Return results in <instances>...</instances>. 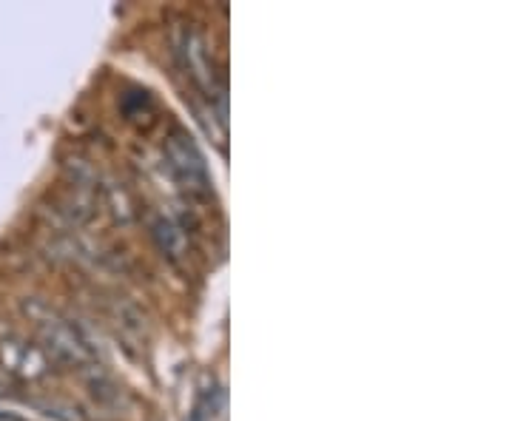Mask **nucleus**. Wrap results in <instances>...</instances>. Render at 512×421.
Segmentation results:
<instances>
[{"label": "nucleus", "mask_w": 512, "mask_h": 421, "mask_svg": "<svg viewBox=\"0 0 512 421\" xmlns=\"http://www.w3.org/2000/svg\"><path fill=\"white\" fill-rule=\"evenodd\" d=\"M163 157L171 180L180 185L188 197H194V200H211L214 197L211 171H208L205 157H202V151L188 131L180 129V126L168 131L163 143Z\"/></svg>", "instance_id": "3"}, {"label": "nucleus", "mask_w": 512, "mask_h": 421, "mask_svg": "<svg viewBox=\"0 0 512 421\" xmlns=\"http://www.w3.org/2000/svg\"><path fill=\"white\" fill-rule=\"evenodd\" d=\"M151 239L157 245V251L163 254V259L174 268H183L188 262V251H191V242L185 228L171 217H157L151 222Z\"/></svg>", "instance_id": "5"}, {"label": "nucleus", "mask_w": 512, "mask_h": 421, "mask_svg": "<svg viewBox=\"0 0 512 421\" xmlns=\"http://www.w3.org/2000/svg\"><path fill=\"white\" fill-rule=\"evenodd\" d=\"M171 46H174V60L183 69V74L191 80V86L205 97L211 117H217L220 131L225 134L228 126V94H225V74L217 66L214 49L208 43V37L202 35L197 26L183 23L174 29L171 35Z\"/></svg>", "instance_id": "1"}, {"label": "nucleus", "mask_w": 512, "mask_h": 421, "mask_svg": "<svg viewBox=\"0 0 512 421\" xmlns=\"http://www.w3.org/2000/svg\"><path fill=\"white\" fill-rule=\"evenodd\" d=\"M0 370L20 382H37L46 373H52V362L35 342L20 339V336H6L0 339Z\"/></svg>", "instance_id": "4"}, {"label": "nucleus", "mask_w": 512, "mask_h": 421, "mask_svg": "<svg viewBox=\"0 0 512 421\" xmlns=\"http://www.w3.org/2000/svg\"><path fill=\"white\" fill-rule=\"evenodd\" d=\"M29 319L35 322L37 339H40V350L46 353V359L52 362V367H94L97 350H94L89 333L80 328L77 322L57 316L55 311L49 313L40 305H26Z\"/></svg>", "instance_id": "2"}, {"label": "nucleus", "mask_w": 512, "mask_h": 421, "mask_svg": "<svg viewBox=\"0 0 512 421\" xmlns=\"http://www.w3.org/2000/svg\"><path fill=\"white\" fill-rule=\"evenodd\" d=\"M0 421H26V419H20L18 413H9V410H0Z\"/></svg>", "instance_id": "6"}]
</instances>
